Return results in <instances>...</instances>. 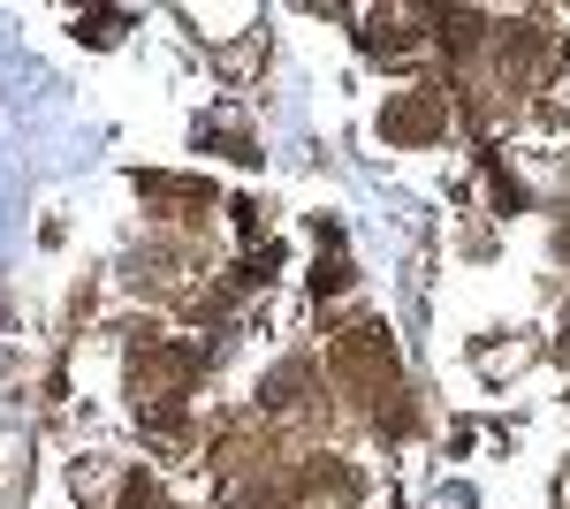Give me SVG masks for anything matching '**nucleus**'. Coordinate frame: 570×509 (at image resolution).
<instances>
[{"mask_svg":"<svg viewBox=\"0 0 570 509\" xmlns=\"http://www.w3.org/2000/svg\"><path fill=\"white\" fill-rule=\"evenodd\" d=\"M441 129V107L419 91V99H403V107H389V137H434Z\"/></svg>","mask_w":570,"mask_h":509,"instance_id":"obj_1","label":"nucleus"}]
</instances>
